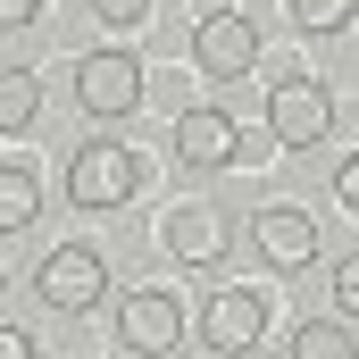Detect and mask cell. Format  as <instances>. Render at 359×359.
<instances>
[{
	"instance_id": "8fae6325",
	"label": "cell",
	"mask_w": 359,
	"mask_h": 359,
	"mask_svg": "<svg viewBox=\"0 0 359 359\" xmlns=\"http://www.w3.org/2000/svg\"><path fill=\"white\" fill-rule=\"evenodd\" d=\"M42 117V76L34 67H0V134H25Z\"/></svg>"
},
{
	"instance_id": "52a82bcc",
	"label": "cell",
	"mask_w": 359,
	"mask_h": 359,
	"mask_svg": "<svg viewBox=\"0 0 359 359\" xmlns=\"http://www.w3.org/2000/svg\"><path fill=\"white\" fill-rule=\"evenodd\" d=\"M117 334H126V351L168 359V351L184 343V301H176V292H159V284L126 292V301H117Z\"/></svg>"
},
{
	"instance_id": "44dd1931",
	"label": "cell",
	"mask_w": 359,
	"mask_h": 359,
	"mask_svg": "<svg viewBox=\"0 0 359 359\" xmlns=\"http://www.w3.org/2000/svg\"><path fill=\"white\" fill-rule=\"evenodd\" d=\"M217 8H226V0H217Z\"/></svg>"
},
{
	"instance_id": "3957f363",
	"label": "cell",
	"mask_w": 359,
	"mask_h": 359,
	"mask_svg": "<svg viewBox=\"0 0 359 359\" xmlns=\"http://www.w3.org/2000/svg\"><path fill=\"white\" fill-rule=\"evenodd\" d=\"M34 301L50 309V318H84L109 301V259L92 251V243H59V251H42V268H34Z\"/></svg>"
},
{
	"instance_id": "4fadbf2b",
	"label": "cell",
	"mask_w": 359,
	"mask_h": 359,
	"mask_svg": "<svg viewBox=\"0 0 359 359\" xmlns=\"http://www.w3.org/2000/svg\"><path fill=\"white\" fill-rule=\"evenodd\" d=\"M292 359H351V326H334V318H309V326L292 334Z\"/></svg>"
},
{
	"instance_id": "ffe728a7",
	"label": "cell",
	"mask_w": 359,
	"mask_h": 359,
	"mask_svg": "<svg viewBox=\"0 0 359 359\" xmlns=\"http://www.w3.org/2000/svg\"><path fill=\"white\" fill-rule=\"evenodd\" d=\"M0 292H8V268H0Z\"/></svg>"
},
{
	"instance_id": "ba28073f",
	"label": "cell",
	"mask_w": 359,
	"mask_h": 359,
	"mask_svg": "<svg viewBox=\"0 0 359 359\" xmlns=\"http://www.w3.org/2000/svg\"><path fill=\"white\" fill-rule=\"evenodd\" d=\"M176 159L192 168V176L234 168V159H243V126H234V109H184V117H176Z\"/></svg>"
},
{
	"instance_id": "5b68a950",
	"label": "cell",
	"mask_w": 359,
	"mask_h": 359,
	"mask_svg": "<svg viewBox=\"0 0 359 359\" xmlns=\"http://www.w3.org/2000/svg\"><path fill=\"white\" fill-rule=\"evenodd\" d=\"M192 67H201L209 84H243V76L259 67V25H251L243 8H201V25H192Z\"/></svg>"
},
{
	"instance_id": "5bb4252c",
	"label": "cell",
	"mask_w": 359,
	"mask_h": 359,
	"mask_svg": "<svg viewBox=\"0 0 359 359\" xmlns=\"http://www.w3.org/2000/svg\"><path fill=\"white\" fill-rule=\"evenodd\" d=\"M351 0H292V25H301V34H351Z\"/></svg>"
},
{
	"instance_id": "8992f818",
	"label": "cell",
	"mask_w": 359,
	"mask_h": 359,
	"mask_svg": "<svg viewBox=\"0 0 359 359\" xmlns=\"http://www.w3.org/2000/svg\"><path fill=\"white\" fill-rule=\"evenodd\" d=\"M259 334H268V292H251V284H217V292L201 301V343H209L217 359H243Z\"/></svg>"
},
{
	"instance_id": "9a60e30c",
	"label": "cell",
	"mask_w": 359,
	"mask_h": 359,
	"mask_svg": "<svg viewBox=\"0 0 359 359\" xmlns=\"http://www.w3.org/2000/svg\"><path fill=\"white\" fill-rule=\"evenodd\" d=\"M84 8L100 17V25H117V34H134V25L151 17V0H84Z\"/></svg>"
},
{
	"instance_id": "2e32d148",
	"label": "cell",
	"mask_w": 359,
	"mask_h": 359,
	"mask_svg": "<svg viewBox=\"0 0 359 359\" xmlns=\"http://www.w3.org/2000/svg\"><path fill=\"white\" fill-rule=\"evenodd\" d=\"M334 309H343V318L359 309V259H351V251L334 259Z\"/></svg>"
},
{
	"instance_id": "e0dca14e",
	"label": "cell",
	"mask_w": 359,
	"mask_h": 359,
	"mask_svg": "<svg viewBox=\"0 0 359 359\" xmlns=\"http://www.w3.org/2000/svg\"><path fill=\"white\" fill-rule=\"evenodd\" d=\"M34 17H42V0H0V34H25Z\"/></svg>"
},
{
	"instance_id": "7c38bea8",
	"label": "cell",
	"mask_w": 359,
	"mask_h": 359,
	"mask_svg": "<svg viewBox=\"0 0 359 359\" xmlns=\"http://www.w3.org/2000/svg\"><path fill=\"white\" fill-rule=\"evenodd\" d=\"M42 217V184H34V168H0V234H25Z\"/></svg>"
},
{
	"instance_id": "9c48e42d",
	"label": "cell",
	"mask_w": 359,
	"mask_h": 359,
	"mask_svg": "<svg viewBox=\"0 0 359 359\" xmlns=\"http://www.w3.org/2000/svg\"><path fill=\"white\" fill-rule=\"evenodd\" d=\"M251 251H259L268 268H318V217L292 209V201H268V209L251 217Z\"/></svg>"
},
{
	"instance_id": "7a4b0ae2",
	"label": "cell",
	"mask_w": 359,
	"mask_h": 359,
	"mask_svg": "<svg viewBox=\"0 0 359 359\" xmlns=\"http://www.w3.org/2000/svg\"><path fill=\"white\" fill-rule=\"evenodd\" d=\"M268 134L284 142V151L326 142V134H334V92L318 84L309 67H276L268 76Z\"/></svg>"
},
{
	"instance_id": "ac0fdd59",
	"label": "cell",
	"mask_w": 359,
	"mask_h": 359,
	"mask_svg": "<svg viewBox=\"0 0 359 359\" xmlns=\"http://www.w3.org/2000/svg\"><path fill=\"white\" fill-rule=\"evenodd\" d=\"M334 201H343V209H359V159H343V168H334Z\"/></svg>"
},
{
	"instance_id": "6da1fadb",
	"label": "cell",
	"mask_w": 359,
	"mask_h": 359,
	"mask_svg": "<svg viewBox=\"0 0 359 359\" xmlns=\"http://www.w3.org/2000/svg\"><path fill=\"white\" fill-rule=\"evenodd\" d=\"M134 192H142V159L117 134H84L76 159H67V201L76 209H126Z\"/></svg>"
},
{
	"instance_id": "30bf717a",
	"label": "cell",
	"mask_w": 359,
	"mask_h": 359,
	"mask_svg": "<svg viewBox=\"0 0 359 359\" xmlns=\"http://www.w3.org/2000/svg\"><path fill=\"white\" fill-rule=\"evenodd\" d=\"M168 251H176L184 268H217V251H226V217L209 209V201H192L168 217Z\"/></svg>"
},
{
	"instance_id": "277c9868",
	"label": "cell",
	"mask_w": 359,
	"mask_h": 359,
	"mask_svg": "<svg viewBox=\"0 0 359 359\" xmlns=\"http://www.w3.org/2000/svg\"><path fill=\"white\" fill-rule=\"evenodd\" d=\"M142 92H151V76H142V59H134V50H84V59H76V109H84L92 126L134 117V109H142Z\"/></svg>"
},
{
	"instance_id": "d6986e66",
	"label": "cell",
	"mask_w": 359,
	"mask_h": 359,
	"mask_svg": "<svg viewBox=\"0 0 359 359\" xmlns=\"http://www.w3.org/2000/svg\"><path fill=\"white\" fill-rule=\"evenodd\" d=\"M0 359H34V334L25 326H0Z\"/></svg>"
}]
</instances>
